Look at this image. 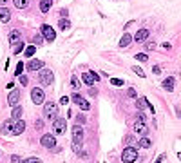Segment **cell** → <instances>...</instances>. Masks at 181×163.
<instances>
[{
	"mask_svg": "<svg viewBox=\"0 0 181 163\" xmlns=\"http://www.w3.org/2000/svg\"><path fill=\"white\" fill-rule=\"evenodd\" d=\"M6 2H7V0H0V6H4V4H6Z\"/></svg>",
	"mask_w": 181,
	"mask_h": 163,
	"instance_id": "obj_48",
	"label": "cell"
},
{
	"mask_svg": "<svg viewBox=\"0 0 181 163\" xmlns=\"http://www.w3.org/2000/svg\"><path fill=\"white\" fill-rule=\"evenodd\" d=\"M31 100H33V103L40 105V103H43V100H45V93H43L40 87H34L31 91Z\"/></svg>",
	"mask_w": 181,
	"mask_h": 163,
	"instance_id": "obj_4",
	"label": "cell"
},
{
	"mask_svg": "<svg viewBox=\"0 0 181 163\" xmlns=\"http://www.w3.org/2000/svg\"><path fill=\"white\" fill-rule=\"evenodd\" d=\"M89 94H91V96H96V94H98V91H96L94 87H91V89H89Z\"/></svg>",
	"mask_w": 181,
	"mask_h": 163,
	"instance_id": "obj_43",
	"label": "cell"
},
{
	"mask_svg": "<svg viewBox=\"0 0 181 163\" xmlns=\"http://www.w3.org/2000/svg\"><path fill=\"white\" fill-rule=\"evenodd\" d=\"M82 82H84L85 85L93 87V84H94L96 80H94V76H93V73H84V76H82Z\"/></svg>",
	"mask_w": 181,
	"mask_h": 163,
	"instance_id": "obj_17",
	"label": "cell"
},
{
	"mask_svg": "<svg viewBox=\"0 0 181 163\" xmlns=\"http://www.w3.org/2000/svg\"><path fill=\"white\" fill-rule=\"evenodd\" d=\"M111 84L116 87H121L123 85V80H120V78H111Z\"/></svg>",
	"mask_w": 181,
	"mask_h": 163,
	"instance_id": "obj_32",
	"label": "cell"
},
{
	"mask_svg": "<svg viewBox=\"0 0 181 163\" xmlns=\"http://www.w3.org/2000/svg\"><path fill=\"white\" fill-rule=\"evenodd\" d=\"M53 129H54V132H56L58 136L64 134L65 129H67V121H65L64 118H54L53 120Z\"/></svg>",
	"mask_w": 181,
	"mask_h": 163,
	"instance_id": "obj_5",
	"label": "cell"
},
{
	"mask_svg": "<svg viewBox=\"0 0 181 163\" xmlns=\"http://www.w3.org/2000/svg\"><path fill=\"white\" fill-rule=\"evenodd\" d=\"M152 73H154V75H160V73H161V69L158 67V65H154V67H152Z\"/></svg>",
	"mask_w": 181,
	"mask_h": 163,
	"instance_id": "obj_42",
	"label": "cell"
},
{
	"mask_svg": "<svg viewBox=\"0 0 181 163\" xmlns=\"http://www.w3.org/2000/svg\"><path fill=\"white\" fill-rule=\"evenodd\" d=\"M136 60H139V62H147V60H149V56H147V54H143V53H138V54H136Z\"/></svg>",
	"mask_w": 181,
	"mask_h": 163,
	"instance_id": "obj_34",
	"label": "cell"
},
{
	"mask_svg": "<svg viewBox=\"0 0 181 163\" xmlns=\"http://www.w3.org/2000/svg\"><path fill=\"white\" fill-rule=\"evenodd\" d=\"M33 43H43V34H36V36H33Z\"/></svg>",
	"mask_w": 181,
	"mask_h": 163,
	"instance_id": "obj_30",
	"label": "cell"
},
{
	"mask_svg": "<svg viewBox=\"0 0 181 163\" xmlns=\"http://www.w3.org/2000/svg\"><path fill=\"white\" fill-rule=\"evenodd\" d=\"M80 109H82V111H89V109H91V105H89V102H87V100H84V102L80 103Z\"/></svg>",
	"mask_w": 181,
	"mask_h": 163,
	"instance_id": "obj_35",
	"label": "cell"
},
{
	"mask_svg": "<svg viewBox=\"0 0 181 163\" xmlns=\"http://www.w3.org/2000/svg\"><path fill=\"white\" fill-rule=\"evenodd\" d=\"M130 42H132V36L127 33V34H123V36H121V40H120V47H129Z\"/></svg>",
	"mask_w": 181,
	"mask_h": 163,
	"instance_id": "obj_18",
	"label": "cell"
},
{
	"mask_svg": "<svg viewBox=\"0 0 181 163\" xmlns=\"http://www.w3.org/2000/svg\"><path fill=\"white\" fill-rule=\"evenodd\" d=\"M71 85H73V89H80V80H78L76 76H73V80H71Z\"/></svg>",
	"mask_w": 181,
	"mask_h": 163,
	"instance_id": "obj_33",
	"label": "cell"
},
{
	"mask_svg": "<svg viewBox=\"0 0 181 163\" xmlns=\"http://www.w3.org/2000/svg\"><path fill=\"white\" fill-rule=\"evenodd\" d=\"M139 147L149 149V147H150V140H149V138H145V136H141V140H139Z\"/></svg>",
	"mask_w": 181,
	"mask_h": 163,
	"instance_id": "obj_23",
	"label": "cell"
},
{
	"mask_svg": "<svg viewBox=\"0 0 181 163\" xmlns=\"http://www.w3.org/2000/svg\"><path fill=\"white\" fill-rule=\"evenodd\" d=\"M22 112H24V109H22L20 105H15V107H13V112H11V118L13 120H20Z\"/></svg>",
	"mask_w": 181,
	"mask_h": 163,
	"instance_id": "obj_19",
	"label": "cell"
},
{
	"mask_svg": "<svg viewBox=\"0 0 181 163\" xmlns=\"http://www.w3.org/2000/svg\"><path fill=\"white\" fill-rule=\"evenodd\" d=\"M11 20V11L7 7H0V22H9Z\"/></svg>",
	"mask_w": 181,
	"mask_h": 163,
	"instance_id": "obj_16",
	"label": "cell"
},
{
	"mask_svg": "<svg viewBox=\"0 0 181 163\" xmlns=\"http://www.w3.org/2000/svg\"><path fill=\"white\" fill-rule=\"evenodd\" d=\"M121 160H123V163H132L138 160V151L134 149V147H127L125 151H123V154H121Z\"/></svg>",
	"mask_w": 181,
	"mask_h": 163,
	"instance_id": "obj_2",
	"label": "cell"
},
{
	"mask_svg": "<svg viewBox=\"0 0 181 163\" xmlns=\"http://www.w3.org/2000/svg\"><path fill=\"white\" fill-rule=\"evenodd\" d=\"M73 141H76V143H82L84 141V129L80 125H75L73 127Z\"/></svg>",
	"mask_w": 181,
	"mask_h": 163,
	"instance_id": "obj_9",
	"label": "cell"
},
{
	"mask_svg": "<svg viewBox=\"0 0 181 163\" xmlns=\"http://www.w3.org/2000/svg\"><path fill=\"white\" fill-rule=\"evenodd\" d=\"M11 161H13V163H18L20 160H18V156H11Z\"/></svg>",
	"mask_w": 181,
	"mask_h": 163,
	"instance_id": "obj_45",
	"label": "cell"
},
{
	"mask_svg": "<svg viewBox=\"0 0 181 163\" xmlns=\"http://www.w3.org/2000/svg\"><path fill=\"white\" fill-rule=\"evenodd\" d=\"M20 84L22 85H27V84H29V78H27L25 75H20Z\"/></svg>",
	"mask_w": 181,
	"mask_h": 163,
	"instance_id": "obj_37",
	"label": "cell"
},
{
	"mask_svg": "<svg viewBox=\"0 0 181 163\" xmlns=\"http://www.w3.org/2000/svg\"><path fill=\"white\" fill-rule=\"evenodd\" d=\"M40 143H42L43 147H47V149H54V145H56V138H54L53 134H43L42 138H40Z\"/></svg>",
	"mask_w": 181,
	"mask_h": 163,
	"instance_id": "obj_7",
	"label": "cell"
},
{
	"mask_svg": "<svg viewBox=\"0 0 181 163\" xmlns=\"http://www.w3.org/2000/svg\"><path fill=\"white\" fill-rule=\"evenodd\" d=\"M43 127V121H36V129H42Z\"/></svg>",
	"mask_w": 181,
	"mask_h": 163,
	"instance_id": "obj_46",
	"label": "cell"
},
{
	"mask_svg": "<svg viewBox=\"0 0 181 163\" xmlns=\"http://www.w3.org/2000/svg\"><path fill=\"white\" fill-rule=\"evenodd\" d=\"M13 4H15L18 9H24V7L29 6V0H13Z\"/></svg>",
	"mask_w": 181,
	"mask_h": 163,
	"instance_id": "obj_21",
	"label": "cell"
},
{
	"mask_svg": "<svg viewBox=\"0 0 181 163\" xmlns=\"http://www.w3.org/2000/svg\"><path fill=\"white\" fill-rule=\"evenodd\" d=\"M127 96H129V98H136V91H134L132 87H130V89L127 91Z\"/></svg>",
	"mask_w": 181,
	"mask_h": 163,
	"instance_id": "obj_40",
	"label": "cell"
},
{
	"mask_svg": "<svg viewBox=\"0 0 181 163\" xmlns=\"http://www.w3.org/2000/svg\"><path fill=\"white\" fill-rule=\"evenodd\" d=\"M60 103H62V105H67V103H69V98H67V96H62Z\"/></svg>",
	"mask_w": 181,
	"mask_h": 163,
	"instance_id": "obj_41",
	"label": "cell"
},
{
	"mask_svg": "<svg viewBox=\"0 0 181 163\" xmlns=\"http://www.w3.org/2000/svg\"><path fill=\"white\" fill-rule=\"evenodd\" d=\"M13 121H15V120H13ZM13 121L9 120V121H6V123H4V127H2V132H4V134L11 130V127H13Z\"/></svg>",
	"mask_w": 181,
	"mask_h": 163,
	"instance_id": "obj_25",
	"label": "cell"
},
{
	"mask_svg": "<svg viewBox=\"0 0 181 163\" xmlns=\"http://www.w3.org/2000/svg\"><path fill=\"white\" fill-rule=\"evenodd\" d=\"M42 34H43V38L47 40V42H53L54 38H56V33H54V29L51 27V25H42Z\"/></svg>",
	"mask_w": 181,
	"mask_h": 163,
	"instance_id": "obj_8",
	"label": "cell"
},
{
	"mask_svg": "<svg viewBox=\"0 0 181 163\" xmlns=\"http://www.w3.org/2000/svg\"><path fill=\"white\" fill-rule=\"evenodd\" d=\"M18 100H20V91H18V89H11L9 96H7L9 105H16V103H18Z\"/></svg>",
	"mask_w": 181,
	"mask_h": 163,
	"instance_id": "obj_10",
	"label": "cell"
},
{
	"mask_svg": "<svg viewBox=\"0 0 181 163\" xmlns=\"http://www.w3.org/2000/svg\"><path fill=\"white\" fill-rule=\"evenodd\" d=\"M132 71H134V73H136L138 76H141V78H145V73H143V69H141V67H138V65H134V67H132Z\"/></svg>",
	"mask_w": 181,
	"mask_h": 163,
	"instance_id": "obj_28",
	"label": "cell"
},
{
	"mask_svg": "<svg viewBox=\"0 0 181 163\" xmlns=\"http://www.w3.org/2000/svg\"><path fill=\"white\" fill-rule=\"evenodd\" d=\"M145 47H147V51H154V49H156V42H147Z\"/></svg>",
	"mask_w": 181,
	"mask_h": 163,
	"instance_id": "obj_39",
	"label": "cell"
},
{
	"mask_svg": "<svg viewBox=\"0 0 181 163\" xmlns=\"http://www.w3.org/2000/svg\"><path fill=\"white\" fill-rule=\"evenodd\" d=\"M91 73H93V76H94V80H96V82H100V76H98V75H96V73H94V71H91Z\"/></svg>",
	"mask_w": 181,
	"mask_h": 163,
	"instance_id": "obj_47",
	"label": "cell"
},
{
	"mask_svg": "<svg viewBox=\"0 0 181 163\" xmlns=\"http://www.w3.org/2000/svg\"><path fill=\"white\" fill-rule=\"evenodd\" d=\"M51 6H53V0H42L40 2V11L42 13H47V11L51 9Z\"/></svg>",
	"mask_w": 181,
	"mask_h": 163,
	"instance_id": "obj_20",
	"label": "cell"
},
{
	"mask_svg": "<svg viewBox=\"0 0 181 163\" xmlns=\"http://www.w3.org/2000/svg\"><path fill=\"white\" fill-rule=\"evenodd\" d=\"M43 67V62H40V60H36V58H33V60H29V64H27V69L29 71H40Z\"/></svg>",
	"mask_w": 181,
	"mask_h": 163,
	"instance_id": "obj_11",
	"label": "cell"
},
{
	"mask_svg": "<svg viewBox=\"0 0 181 163\" xmlns=\"http://www.w3.org/2000/svg\"><path fill=\"white\" fill-rule=\"evenodd\" d=\"M56 114H58V105H56L54 102H47V103L43 105V116L47 120H54Z\"/></svg>",
	"mask_w": 181,
	"mask_h": 163,
	"instance_id": "obj_1",
	"label": "cell"
},
{
	"mask_svg": "<svg viewBox=\"0 0 181 163\" xmlns=\"http://www.w3.org/2000/svg\"><path fill=\"white\" fill-rule=\"evenodd\" d=\"M69 25H71V22L67 20L65 16H62L60 22H58V27H60V29H69Z\"/></svg>",
	"mask_w": 181,
	"mask_h": 163,
	"instance_id": "obj_22",
	"label": "cell"
},
{
	"mask_svg": "<svg viewBox=\"0 0 181 163\" xmlns=\"http://www.w3.org/2000/svg\"><path fill=\"white\" fill-rule=\"evenodd\" d=\"M18 163H42V160H38V158H27V160H20Z\"/></svg>",
	"mask_w": 181,
	"mask_h": 163,
	"instance_id": "obj_26",
	"label": "cell"
},
{
	"mask_svg": "<svg viewBox=\"0 0 181 163\" xmlns=\"http://www.w3.org/2000/svg\"><path fill=\"white\" fill-rule=\"evenodd\" d=\"M53 78H54V75L49 71V69H40L38 80H40L42 85H51V84H53Z\"/></svg>",
	"mask_w": 181,
	"mask_h": 163,
	"instance_id": "obj_3",
	"label": "cell"
},
{
	"mask_svg": "<svg viewBox=\"0 0 181 163\" xmlns=\"http://www.w3.org/2000/svg\"><path fill=\"white\" fill-rule=\"evenodd\" d=\"M22 71H24V62H18V64H16V69H15V75L20 76Z\"/></svg>",
	"mask_w": 181,
	"mask_h": 163,
	"instance_id": "obj_27",
	"label": "cell"
},
{
	"mask_svg": "<svg viewBox=\"0 0 181 163\" xmlns=\"http://www.w3.org/2000/svg\"><path fill=\"white\" fill-rule=\"evenodd\" d=\"M71 100H73V102H75V103H78V105H80V103H82V102H84V98L80 96V94H78V93H75V94H73V98H71Z\"/></svg>",
	"mask_w": 181,
	"mask_h": 163,
	"instance_id": "obj_31",
	"label": "cell"
},
{
	"mask_svg": "<svg viewBox=\"0 0 181 163\" xmlns=\"http://www.w3.org/2000/svg\"><path fill=\"white\" fill-rule=\"evenodd\" d=\"M73 149H75V152H78V154H80V151H82V143H76V141H73Z\"/></svg>",
	"mask_w": 181,
	"mask_h": 163,
	"instance_id": "obj_38",
	"label": "cell"
},
{
	"mask_svg": "<svg viewBox=\"0 0 181 163\" xmlns=\"http://www.w3.org/2000/svg\"><path fill=\"white\" fill-rule=\"evenodd\" d=\"M25 130V121H22V120H15L13 121V127H11V134L13 136H18Z\"/></svg>",
	"mask_w": 181,
	"mask_h": 163,
	"instance_id": "obj_6",
	"label": "cell"
},
{
	"mask_svg": "<svg viewBox=\"0 0 181 163\" xmlns=\"http://www.w3.org/2000/svg\"><path fill=\"white\" fill-rule=\"evenodd\" d=\"M34 51H36V47H34V45H29V47H25V56H27V58H31L33 54H34Z\"/></svg>",
	"mask_w": 181,
	"mask_h": 163,
	"instance_id": "obj_24",
	"label": "cell"
},
{
	"mask_svg": "<svg viewBox=\"0 0 181 163\" xmlns=\"http://www.w3.org/2000/svg\"><path fill=\"white\" fill-rule=\"evenodd\" d=\"M134 130H136L138 134H141V136H145V134H147V125H145L141 120H138V121L134 123Z\"/></svg>",
	"mask_w": 181,
	"mask_h": 163,
	"instance_id": "obj_15",
	"label": "cell"
},
{
	"mask_svg": "<svg viewBox=\"0 0 181 163\" xmlns=\"http://www.w3.org/2000/svg\"><path fill=\"white\" fill-rule=\"evenodd\" d=\"M22 49H24V43L18 42V43H15V49H13V53L18 54V53H22Z\"/></svg>",
	"mask_w": 181,
	"mask_h": 163,
	"instance_id": "obj_29",
	"label": "cell"
},
{
	"mask_svg": "<svg viewBox=\"0 0 181 163\" xmlns=\"http://www.w3.org/2000/svg\"><path fill=\"white\" fill-rule=\"evenodd\" d=\"M174 84H176V80H174L172 76H169V78L163 80V89L169 91V93H172V91H174Z\"/></svg>",
	"mask_w": 181,
	"mask_h": 163,
	"instance_id": "obj_14",
	"label": "cell"
},
{
	"mask_svg": "<svg viewBox=\"0 0 181 163\" xmlns=\"http://www.w3.org/2000/svg\"><path fill=\"white\" fill-rule=\"evenodd\" d=\"M163 160H165V154H161V156H160V158H158V160H156V161H154V163H161V161H163Z\"/></svg>",
	"mask_w": 181,
	"mask_h": 163,
	"instance_id": "obj_44",
	"label": "cell"
},
{
	"mask_svg": "<svg viewBox=\"0 0 181 163\" xmlns=\"http://www.w3.org/2000/svg\"><path fill=\"white\" fill-rule=\"evenodd\" d=\"M20 40H22V33L18 31V29H13V31L9 33V43L15 45V43H18Z\"/></svg>",
	"mask_w": 181,
	"mask_h": 163,
	"instance_id": "obj_13",
	"label": "cell"
},
{
	"mask_svg": "<svg viewBox=\"0 0 181 163\" xmlns=\"http://www.w3.org/2000/svg\"><path fill=\"white\" fill-rule=\"evenodd\" d=\"M76 121H78V125H82V123H85L87 120H85L84 114H78V116H76Z\"/></svg>",
	"mask_w": 181,
	"mask_h": 163,
	"instance_id": "obj_36",
	"label": "cell"
},
{
	"mask_svg": "<svg viewBox=\"0 0 181 163\" xmlns=\"http://www.w3.org/2000/svg\"><path fill=\"white\" fill-rule=\"evenodd\" d=\"M149 34L150 33L147 31V29H139L138 33H136V36H134V40H136V42H147V38H149Z\"/></svg>",
	"mask_w": 181,
	"mask_h": 163,
	"instance_id": "obj_12",
	"label": "cell"
}]
</instances>
